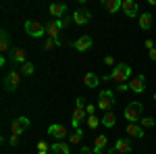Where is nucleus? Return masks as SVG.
<instances>
[{"instance_id":"1","label":"nucleus","mask_w":156,"mask_h":154,"mask_svg":"<svg viewBox=\"0 0 156 154\" xmlns=\"http://www.w3.org/2000/svg\"><path fill=\"white\" fill-rule=\"evenodd\" d=\"M129 77H131V67H129V65H125V63H119L106 79H112V81H117L121 85V83L129 81Z\"/></svg>"},{"instance_id":"2","label":"nucleus","mask_w":156,"mask_h":154,"mask_svg":"<svg viewBox=\"0 0 156 154\" xmlns=\"http://www.w3.org/2000/svg\"><path fill=\"white\" fill-rule=\"evenodd\" d=\"M142 117H144V104L142 102H129L125 106V119H127V123L142 121Z\"/></svg>"},{"instance_id":"3","label":"nucleus","mask_w":156,"mask_h":154,"mask_svg":"<svg viewBox=\"0 0 156 154\" xmlns=\"http://www.w3.org/2000/svg\"><path fill=\"white\" fill-rule=\"evenodd\" d=\"M112 104H115V94L110 92V90H102L100 92V96H98V104L96 106L100 108V110H110L112 108Z\"/></svg>"},{"instance_id":"4","label":"nucleus","mask_w":156,"mask_h":154,"mask_svg":"<svg viewBox=\"0 0 156 154\" xmlns=\"http://www.w3.org/2000/svg\"><path fill=\"white\" fill-rule=\"evenodd\" d=\"M25 31L31 38H42V36H46V25H42L40 21L29 19V21H25Z\"/></svg>"},{"instance_id":"5","label":"nucleus","mask_w":156,"mask_h":154,"mask_svg":"<svg viewBox=\"0 0 156 154\" xmlns=\"http://www.w3.org/2000/svg\"><path fill=\"white\" fill-rule=\"evenodd\" d=\"M29 125H31L29 117H17V119H12V123H11L12 135H21V133H25V131L29 129Z\"/></svg>"},{"instance_id":"6","label":"nucleus","mask_w":156,"mask_h":154,"mask_svg":"<svg viewBox=\"0 0 156 154\" xmlns=\"http://www.w3.org/2000/svg\"><path fill=\"white\" fill-rule=\"evenodd\" d=\"M19 71H11L6 77H4V90L6 92H15L17 88H19Z\"/></svg>"},{"instance_id":"7","label":"nucleus","mask_w":156,"mask_h":154,"mask_svg":"<svg viewBox=\"0 0 156 154\" xmlns=\"http://www.w3.org/2000/svg\"><path fill=\"white\" fill-rule=\"evenodd\" d=\"M48 133L54 138V140H56V142H62V140L69 135V133H67V127H65V125H58V123L50 125V127H48Z\"/></svg>"},{"instance_id":"8","label":"nucleus","mask_w":156,"mask_h":154,"mask_svg":"<svg viewBox=\"0 0 156 154\" xmlns=\"http://www.w3.org/2000/svg\"><path fill=\"white\" fill-rule=\"evenodd\" d=\"M129 90L135 92V94H142V92L146 90V77L144 75H135V77H131V79H129Z\"/></svg>"},{"instance_id":"9","label":"nucleus","mask_w":156,"mask_h":154,"mask_svg":"<svg viewBox=\"0 0 156 154\" xmlns=\"http://www.w3.org/2000/svg\"><path fill=\"white\" fill-rule=\"evenodd\" d=\"M92 21V13L90 11H85V9H77V11L73 13V23H77V25H85V23H90Z\"/></svg>"},{"instance_id":"10","label":"nucleus","mask_w":156,"mask_h":154,"mask_svg":"<svg viewBox=\"0 0 156 154\" xmlns=\"http://www.w3.org/2000/svg\"><path fill=\"white\" fill-rule=\"evenodd\" d=\"M73 46H75V50H79V52H87V50H92V46H94V40L90 36H81Z\"/></svg>"},{"instance_id":"11","label":"nucleus","mask_w":156,"mask_h":154,"mask_svg":"<svg viewBox=\"0 0 156 154\" xmlns=\"http://www.w3.org/2000/svg\"><path fill=\"white\" fill-rule=\"evenodd\" d=\"M65 13H67V4H60V2H54V4H50V15L54 17V21H58L65 17Z\"/></svg>"},{"instance_id":"12","label":"nucleus","mask_w":156,"mask_h":154,"mask_svg":"<svg viewBox=\"0 0 156 154\" xmlns=\"http://www.w3.org/2000/svg\"><path fill=\"white\" fill-rule=\"evenodd\" d=\"M83 119H87V113H85V108H77V106H75V110H73V117H71L73 127H75V129H81V127H79V123H81Z\"/></svg>"},{"instance_id":"13","label":"nucleus","mask_w":156,"mask_h":154,"mask_svg":"<svg viewBox=\"0 0 156 154\" xmlns=\"http://www.w3.org/2000/svg\"><path fill=\"white\" fill-rule=\"evenodd\" d=\"M133 148H131V144H129V140H125V138H119L117 142H115V152H119V154H129Z\"/></svg>"},{"instance_id":"14","label":"nucleus","mask_w":156,"mask_h":154,"mask_svg":"<svg viewBox=\"0 0 156 154\" xmlns=\"http://www.w3.org/2000/svg\"><path fill=\"white\" fill-rule=\"evenodd\" d=\"M106 135L104 133H100V135H96V140H94V154H102V152H106Z\"/></svg>"},{"instance_id":"15","label":"nucleus","mask_w":156,"mask_h":154,"mask_svg":"<svg viewBox=\"0 0 156 154\" xmlns=\"http://www.w3.org/2000/svg\"><path fill=\"white\" fill-rule=\"evenodd\" d=\"M123 13L127 17H137V2L135 0H123Z\"/></svg>"},{"instance_id":"16","label":"nucleus","mask_w":156,"mask_h":154,"mask_svg":"<svg viewBox=\"0 0 156 154\" xmlns=\"http://www.w3.org/2000/svg\"><path fill=\"white\" fill-rule=\"evenodd\" d=\"M50 154H71V148L65 142H54L50 146Z\"/></svg>"},{"instance_id":"17","label":"nucleus","mask_w":156,"mask_h":154,"mask_svg":"<svg viewBox=\"0 0 156 154\" xmlns=\"http://www.w3.org/2000/svg\"><path fill=\"white\" fill-rule=\"evenodd\" d=\"M11 59H12V63H27V52H25L23 48H12L11 50Z\"/></svg>"},{"instance_id":"18","label":"nucleus","mask_w":156,"mask_h":154,"mask_svg":"<svg viewBox=\"0 0 156 154\" xmlns=\"http://www.w3.org/2000/svg\"><path fill=\"white\" fill-rule=\"evenodd\" d=\"M58 31H60V27H58L56 21H48V23H46V38L58 40Z\"/></svg>"},{"instance_id":"19","label":"nucleus","mask_w":156,"mask_h":154,"mask_svg":"<svg viewBox=\"0 0 156 154\" xmlns=\"http://www.w3.org/2000/svg\"><path fill=\"white\" fill-rule=\"evenodd\" d=\"M83 83L87 88H96V85H100V75H96V73H85Z\"/></svg>"},{"instance_id":"20","label":"nucleus","mask_w":156,"mask_h":154,"mask_svg":"<svg viewBox=\"0 0 156 154\" xmlns=\"http://www.w3.org/2000/svg\"><path fill=\"white\" fill-rule=\"evenodd\" d=\"M127 133L129 135H133V138H142L146 133V129L142 127V125H135V123H127Z\"/></svg>"},{"instance_id":"21","label":"nucleus","mask_w":156,"mask_h":154,"mask_svg":"<svg viewBox=\"0 0 156 154\" xmlns=\"http://www.w3.org/2000/svg\"><path fill=\"white\" fill-rule=\"evenodd\" d=\"M137 19H140V27H142L144 31H148V29L152 27V15H150V13H142Z\"/></svg>"},{"instance_id":"22","label":"nucleus","mask_w":156,"mask_h":154,"mask_svg":"<svg viewBox=\"0 0 156 154\" xmlns=\"http://www.w3.org/2000/svg\"><path fill=\"white\" fill-rule=\"evenodd\" d=\"M104 9L108 13H117L119 9H123V0H104Z\"/></svg>"},{"instance_id":"23","label":"nucleus","mask_w":156,"mask_h":154,"mask_svg":"<svg viewBox=\"0 0 156 154\" xmlns=\"http://www.w3.org/2000/svg\"><path fill=\"white\" fill-rule=\"evenodd\" d=\"M100 121H102V125H104V127H115V123H117V115L108 110V113H104V117L100 119Z\"/></svg>"},{"instance_id":"24","label":"nucleus","mask_w":156,"mask_h":154,"mask_svg":"<svg viewBox=\"0 0 156 154\" xmlns=\"http://www.w3.org/2000/svg\"><path fill=\"white\" fill-rule=\"evenodd\" d=\"M0 50L2 52L11 50V42H9V34L6 31H0Z\"/></svg>"},{"instance_id":"25","label":"nucleus","mask_w":156,"mask_h":154,"mask_svg":"<svg viewBox=\"0 0 156 154\" xmlns=\"http://www.w3.org/2000/svg\"><path fill=\"white\" fill-rule=\"evenodd\" d=\"M83 140V131L81 129H73V133H69V142L71 144H79Z\"/></svg>"},{"instance_id":"26","label":"nucleus","mask_w":156,"mask_h":154,"mask_svg":"<svg viewBox=\"0 0 156 154\" xmlns=\"http://www.w3.org/2000/svg\"><path fill=\"white\" fill-rule=\"evenodd\" d=\"M34 71H36V67H34V65H31L29 60L21 65V73H23V75H34Z\"/></svg>"},{"instance_id":"27","label":"nucleus","mask_w":156,"mask_h":154,"mask_svg":"<svg viewBox=\"0 0 156 154\" xmlns=\"http://www.w3.org/2000/svg\"><path fill=\"white\" fill-rule=\"evenodd\" d=\"M60 42L58 40H52V38H46V42H44V50H52V48H58Z\"/></svg>"},{"instance_id":"28","label":"nucleus","mask_w":156,"mask_h":154,"mask_svg":"<svg viewBox=\"0 0 156 154\" xmlns=\"http://www.w3.org/2000/svg\"><path fill=\"white\" fill-rule=\"evenodd\" d=\"M140 125H142V127H154L156 125V119L154 117H142V121H140Z\"/></svg>"},{"instance_id":"29","label":"nucleus","mask_w":156,"mask_h":154,"mask_svg":"<svg viewBox=\"0 0 156 154\" xmlns=\"http://www.w3.org/2000/svg\"><path fill=\"white\" fill-rule=\"evenodd\" d=\"M100 123H102V121H100L98 117H94V115H90V117H87V127H90V129H96Z\"/></svg>"},{"instance_id":"30","label":"nucleus","mask_w":156,"mask_h":154,"mask_svg":"<svg viewBox=\"0 0 156 154\" xmlns=\"http://www.w3.org/2000/svg\"><path fill=\"white\" fill-rule=\"evenodd\" d=\"M71 21H73V17H71V19H69V17H62V19H58V21H56V23H58V27H60V29H65V27H67V25L71 23Z\"/></svg>"},{"instance_id":"31","label":"nucleus","mask_w":156,"mask_h":154,"mask_svg":"<svg viewBox=\"0 0 156 154\" xmlns=\"http://www.w3.org/2000/svg\"><path fill=\"white\" fill-rule=\"evenodd\" d=\"M75 106H77V108H85V106H87V104H85V98H81V96H79V98L75 100Z\"/></svg>"},{"instance_id":"32","label":"nucleus","mask_w":156,"mask_h":154,"mask_svg":"<svg viewBox=\"0 0 156 154\" xmlns=\"http://www.w3.org/2000/svg\"><path fill=\"white\" fill-rule=\"evenodd\" d=\"M44 150H50V146L46 142H37V152H44Z\"/></svg>"},{"instance_id":"33","label":"nucleus","mask_w":156,"mask_h":154,"mask_svg":"<svg viewBox=\"0 0 156 154\" xmlns=\"http://www.w3.org/2000/svg\"><path fill=\"white\" fill-rule=\"evenodd\" d=\"M85 113H87V117L94 115V113H96V106H94V104H87V106H85Z\"/></svg>"},{"instance_id":"34","label":"nucleus","mask_w":156,"mask_h":154,"mask_svg":"<svg viewBox=\"0 0 156 154\" xmlns=\"http://www.w3.org/2000/svg\"><path fill=\"white\" fill-rule=\"evenodd\" d=\"M19 138H21V135H11V140H9L11 146H17V144H19Z\"/></svg>"},{"instance_id":"35","label":"nucleus","mask_w":156,"mask_h":154,"mask_svg":"<svg viewBox=\"0 0 156 154\" xmlns=\"http://www.w3.org/2000/svg\"><path fill=\"white\" fill-rule=\"evenodd\" d=\"M148 56H150V60H156V48L148 50Z\"/></svg>"},{"instance_id":"36","label":"nucleus","mask_w":156,"mask_h":154,"mask_svg":"<svg viewBox=\"0 0 156 154\" xmlns=\"http://www.w3.org/2000/svg\"><path fill=\"white\" fill-rule=\"evenodd\" d=\"M146 48H148V50H152V48H156V46H154V40H146Z\"/></svg>"},{"instance_id":"37","label":"nucleus","mask_w":156,"mask_h":154,"mask_svg":"<svg viewBox=\"0 0 156 154\" xmlns=\"http://www.w3.org/2000/svg\"><path fill=\"white\" fill-rule=\"evenodd\" d=\"M104 63H106V65H115V59H112V56H104Z\"/></svg>"},{"instance_id":"38","label":"nucleus","mask_w":156,"mask_h":154,"mask_svg":"<svg viewBox=\"0 0 156 154\" xmlns=\"http://www.w3.org/2000/svg\"><path fill=\"white\" fill-rule=\"evenodd\" d=\"M127 88H129L127 83H121V85H119V92H127Z\"/></svg>"},{"instance_id":"39","label":"nucleus","mask_w":156,"mask_h":154,"mask_svg":"<svg viewBox=\"0 0 156 154\" xmlns=\"http://www.w3.org/2000/svg\"><path fill=\"white\" fill-rule=\"evenodd\" d=\"M37 154H48V150H44V152H37Z\"/></svg>"},{"instance_id":"40","label":"nucleus","mask_w":156,"mask_h":154,"mask_svg":"<svg viewBox=\"0 0 156 154\" xmlns=\"http://www.w3.org/2000/svg\"><path fill=\"white\" fill-rule=\"evenodd\" d=\"M154 102H156V92H154Z\"/></svg>"}]
</instances>
